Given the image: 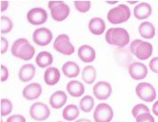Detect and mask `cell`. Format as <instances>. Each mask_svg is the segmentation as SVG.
Segmentation results:
<instances>
[{
  "label": "cell",
  "instance_id": "cell-1",
  "mask_svg": "<svg viewBox=\"0 0 158 122\" xmlns=\"http://www.w3.org/2000/svg\"><path fill=\"white\" fill-rule=\"evenodd\" d=\"M11 52L15 57L23 61H29L35 54V48L27 38H19L14 42Z\"/></svg>",
  "mask_w": 158,
  "mask_h": 122
},
{
  "label": "cell",
  "instance_id": "cell-2",
  "mask_svg": "<svg viewBox=\"0 0 158 122\" xmlns=\"http://www.w3.org/2000/svg\"><path fill=\"white\" fill-rule=\"evenodd\" d=\"M107 43L122 48L126 46L130 42V35L128 31L123 28H110L106 33Z\"/></svg>",
  "mask_w": 158,
  "mask_h": 122
},
{
  "label": "cell",
  "instance_id": "cell-3",
  "mask_svg": "<svg viewBox=\"0 0 158 122\" xmlns=\"http://www.w3.org/2000/svg\"><path fill=\"white\" fill-rule=\"evenodd\" d=\"M130 50L131 53L134 54L139 60L145 61L152 55L153 46L149 42L142 41L140 39H135L131 43Z\"/></svg>",
  "mask_w": 158,
  "mask_h": 122
},
{
  "label": "cell",
  "instance_id": "cell-4",
  "mask_svg": "<svg viewBox=\"0 0 158 122\" xmlns=\"http://www.w3.org/2000/svg\"><path fill=\"white\" fill-rule=\"evenodd\" d=\"M107 17L111 24H121L127 22L131 18V10L126 5H119L118 7L109 10Z\"/></svg>",
  "mask_w": 158,
  "mask_h": 122
},
{
  "label": "cell",
  "instance_id": "cell-5",
  "mask_svg": "<svg viewBox=\"0 0 158 122\" xmlns=\"http://www.w3.org/2000/svg\"><path fill=\"white\" fill-rule=\"evenodd\" d=\"M52 18L56 22H62L69 15L70 9L62 1H50L48 3Z\"/></svg>",
  "mask_w": 158,
  "mask_h": 122
},
{
  "label": "cell",
  "instance_id": "cell-6",
  "mask_svg": "<svg viewBox=\"0 0 158 122\" xmlns=\"http://www.w3.org/2000/svg\"><path fill=\"white\" fill-rule=\"evenodd\" d=\"M53 48L61 54L71 55L75 52V47L70 42L69 37L66 34H60L53 42Z\"/></svg>",
  "mask_w": 158,
  "mask_h": 122
},
{
  "label": "cell",
  "instance_id": "cell-7",
  "mask_svg": "<svg viewBox=\"0 0 158 122\" xmlns=\"http://www.w3.org/2000/svg\"><path fill=\"white\" fill-rule=\"evenodd\" d=\"M49 107L41 102L33 103L29 108V115L31 119L37 121H44L47 120L50 116Z\"/></svg>",
  "mask_w": 158,
  "mask_h": 122
},
{
  "label": "cell",
  "instance_id": "cell-8",
  "mask_svg": "<svg viewBox=\"0 0 158 122\" xmlns=\"http://www.w3.org/2000/svg\"><path fill=\"white\" fill-rule=\"evenodd\" d=\"M135 90L138 97L147 102H153L156 97V92L155 90V87L148 82H142L138 84Z\"/></svg>",
  "mask_w": 158,
  "mask_h": 122
},
{
  "label": "cell",
  "instance_id": "cell-9",
  "mask_svg": "<svg viewBox=\"0 0 158 122\" xmlns=\"http://www.w3.org/2000/svg\"><path fill=\"white\" fill-rule=\"evenodd\" d=\"M113 110L108 103L98 104L94 111V119L95 122H110L113 119Z\"/></svg>",
  "mask_w": 158,
  "mask_h": 122
},
{
  "label": "cell",
  "instance_id": "cell-10",
  "mask_svg": "<svg viewBox=\"0 0 158 122\" xmlns=\"http://www.w3.org/2000/svg\"><path fill=\"white\" fill-rule=\"evenodd\" d=\"M48 19L47 12L41 7H35L29 10L27 14V20L28 22L35 26L42 25Z\"/></svg>",
  "mask_w": 158,
  "mask_h": 122
},
{
  "label": "cell",
  "instance_id": "cell-11",
  "mask_svg": "<svg viewBox=\"0 0 158 122\" xmlns=\"http://www.w3.org/2000/svg\"><path fill=\"white\" fill-rule=\"evenodd\" d=\"M33 41L40 46H45L52 42V33L47 28H38L33 32Z\"/></svg>",
  "mask_w": 158,
  "mask_h": 122
},
{
  "label": "cell",
  "instance_id": "cell-12",
  "mask_svg": "<svg viewBox=\"0 0 158 122\" xmlns=\"http://www.w3.org/2000/svg\"><path fill=\"white\" fill-rule=\"evenodd\" d=\"M93 92L98 100H107L112 94V86L106 81H99L94 85Z\"/></svg>",
  "mask_w": 158,
  "mask_h": 122
},
{
  "label": "cell",
  "instance_id": "cell-13",
  "mask_svg": "<svg viewBox=\"0 0 158 122\" xmlns=\"http://www.w3.org/2000/svg\"><path fill=\"white\" fill-rule=\"evenodd\" d=\"M129 74L131 78L135 80H140L145 79L148 75V69L146 65L141 63H133L129 66Z\"/></svg>",
  "mask_w": 158,
  "mask_h": 122
},
{
  "label": "cell",
  "instance_id": "cell-14",
  "mask_svg": "<svg viewBox=\"0 0 158 122\" xmlns=\"http://www.w3.org/2000/svg\"><path fill=\"white\" fill-rule=\"evenodd\" d=\"M42 94V86L38 83H31L24 87L22 90V95L27 100L37 99Z\"/></svg>",
  "mask_w": 158,
  "mask_h": 122
},
{
  "label": "cell",
  "instance_id": "cell-15",
  "mask_svg": "<svg viewBox=\"0 0 158 122\" xmlns=\"http://www.w3.org/2000/svg\"><path fill=\"white\" fill-rule=\"evenodd\" d=\"M78 57L83 63H93L96 57V52L91 46L83 45L79 47Z\"/></svg>",
  "mask_w": 158,
  "mask_h": 122
},
{
  "label": "cell",
  "instance_id": "cell-16",
  "mask_svg": "<svg viewBox=\"0 0 158 122\" xmlns=\"http://www.w3.org/2000/svg\"><path fill=\"white\" fill-rule=\"evenodd\" d=\"M60 73L59 69L55 67H49L45 70L44 73V80L46 85L48 86H54L60 81Z\"/></svg>",
  "mask_w": 158,
  "mask_h": 122
},
{
  "label": "cell",
  "instance_id": "cell-17",
  "mask_svg": "<svg viewBox=\"0 0 158 122\" xmlns=\"http://www.w3.org/2000/svg\"><path fill=\"white\" fill-rule=\"evenodd\" d=\"M88 28L91 31V33H93L94 35L100 36L102 33H104L105 29H106V24L103 21V19H101L100 17H94L90 20Z\"/></svg>",
  "mask_w": 158,
  "mask_h": 122
},
{
  "label": "cell",
  "instance_id": "cell-18",
  "mask_svg": "<svg viewBox=\"0 0 158 122\" xmlns=\"http://www.w3.org/2000/svg\"><path fill=\"white\" fill-rule=\"evenodd\" d=\"M133 14H134V16L136 17L138 20L148 19L152 14V7H151L149 4L142 2V3L137 5L136 7H134Z\"/></svg>",
  "mask_w": 158,
  "mask_h": 122
},
{
  "label": "cell",
  "instance_id": "cell-19",
  "mask_svg": "<svg viewBox=\"0 0 158 122\" xmlns=\"http://www.w3.org/2000/svg\"><path fill=\"white\" fill-rule=\"evenodd\" d=\"M67 91L73 97H81L85 93V86L78 80H71L67 84Z\"/></svg>",
  "mask_w": 158,
  "mask_h": 122
},
{
  "label": "cell",
  "instance_id": "cell-20",
  "mask_svg": "<svg viewBox=\"0 0 158 122\" xmlns=\"http://www.w3.org/2000/svg\"><path fill=\"white\" fill-rule=\"evenodd\" d=\"M68 101V96L63 91H56L51 95L50 105L53 109H60L63 107Z\"/></svg>",
  "mask_w": 158,
  "mask_h": 122
},
{
  "label": "cell",
  "instance_id": "cell-21",
  "mask_svg": "<svg viewBox=\"0 0 158 122\" xmlns=\"http://www.w3.org/2000/svg\"><path fill=\"white\" fill-rule=\"evenodd\" d=\"M35 73H36V68L33 64L28 63V64L22 65L19 72V79L24 83L29 82L31 79H33Z\"/></svg>",
  "mask_w": 158,
  "mask_h": 122
},
{
  "label": "cell",
  "instance_id": "cell-22",
  "mask_svg": "<svg viewBox=\"0 0 158 122\" xmlns=\"http://www.w3.org/2000/svg\"><path fill=\"white\" fill-rule=\"evenodd\" d=\"M62 72L67 78H76L80 73V68L75 62L69 61L62 66Z\"/></svg>",
  "mask_w": 158,
  "mask_h": 122
},
{
  "label": "cell",
  "instance_id": "cell-23",
  "mask_svg": "<svg viewBox=\"0 0 158 122\" xmlns=\"http://www.w3.org/2000/svg\"><path fill=\"white\" fill-rule=\"evenodd\" d=\"M53 63V57L52 54L49 52L42 51L38 53L36 57V63L40 68H46L49 67Z\"/></svg>",
  "mask_w": 158,
  "mask_h": 122
},
{
  "label": "cell",
  "instance_id": "cell-24",
  "mask_svg": "<svg viewBox=\"0 0 158 122\" xmlns=\"http://www.w3.org/2000/svg\"><path fill=\"white\" fill-rule=\"evenodd\" d=\"M155 26L149 22H142L139 26V35L146 38V39H151L155 36Z\"/></svg>",
  "mask_w": 158,
  "mask_h": 122
},
{
  "label": "cell",
  "instance_id": "cell-25",
  "mask_svg": "<svg viewBox=\"0 0 158 122\" xmlns=\"http://www.w3.org/2000/svg\"><path fill=\"white\" fill-rule=\"evenodd\" d=\"M97 73H96V70L93 65H88L85 66L83 71H82V79L83 81L86 84H93L94 83L95 79H96V76Z\"/></svg>",
  "mask_w": 158,
  "mask_h": 122
},
{
  "label": "cell",
  "instance_id": "cell-26",
  "mask_svg": "<svg viewBox=\"0 0 158 122\" xmlns=\"http://www.w3.org/2000/svg\"><path fill=\"white\" fill-rule=\"evenodd\" d=\"M79 109L77 105L75 104H69L67 105V107L64 108L63 111H62V117L66 120L69 121H73L74 120H76L79 116Z\"/></svg>",
  "mask_w": 158,
  "mask_h": 122
},
{
  "label": "cell",
  "instance_id": "cell-27",
  "mask_svg": "<svg viewBox=\"0 0 158 122\" xmlns=\"http://www.w3.org/2000/svg\"><path fill=\"white\" fill-rule=\"evenodd\" d=\"M94 106V99L91 95H85L84 96L80 102H79V107L82 111L84 112H90L93 111Z\"/></svg>",
  "mask_w": 158,
  "mask_h": 122
},
{
  "label": "cell",
  "instance_id": "cell-28",
  "mask_svg": "<svg viewBox=\"0 0 158 122\" xmlns=\"http://www.w3.org/2000/svg\"><path fill=\"white\" fill-rule=\"evenodd\" d=\"M1 21V33L2 34H6L9 33L14 27V23L10 18L6 16H2L0 18Z\"/></svg>",
  "mask_w": 158,
  "mask_h": 122
},
{
  "label": "cell",
  "instance_id": "cell-29",
  "mask_svg": "<svg viewBox=\"0 0 158 122\" xmlns=\"http://www.w3.org/2000/svg\"><path fill=\"white\" fill-rule=\"evenodd\" d=\"M13 111V103L6 98H3L1 100V116L6 117L9 115Z\"/></svg>",
  "mask_w": 158,
  "mask_h": 122
},
{
  "label": "cell",
  "instance_id": "cell-30",
  "mask_svg": "<svg viewBox=\"0 0 158 122\" xmlns=\"http://www.w3.org/2000/svg\"><path fill=\"white\" fill-rule=\"evenodd\" d=\"M74 5L79 13H86L91 8L90 1H75Z\"/></svg>",
  "mask_w": 158,
  "mask_h": 122
},
{
  "label": "cell",
  "instance_id": "cell-31",
  "mask_svg": "<svg viewBox=\"0 0 158 122\" xmlns=\"http://www.w3.org/2000/svg\"><path fill=\"white\" fill-rule=\"evenodd\" d=\"M132 115L134 118H137L139 115L142 114V113H146V112H149V109L148 106H146L145 104H142V103H139L135 105L134 107L132 108Z\"/></svg>",
  "mask_w": 158,
  "mask_h": 122
},
{
  "label": "cell",
  "instance_id": "cell-32",
  "mask_svg": "<svg viewBox=\"0 0 158 122\" xmlns=\"http://www.w3.org/2000/svg\"><path fill=\"white\" fill-rule=\"evenodd\" d=\"M136 122H155V119L149 112L139 115L136 118Z\"/></svg>",
  "mask_w": 158,
  "mask_h": 122
},
{
  "label": "cell",
  "instance_id": "cell-33",
  "mask_svg": "<svg viewBox=\"0 0 158 122\" xmlns=\"http://www.w3.org/2000/svg\"><path fill=\"white\" fill-rule=\"evenodd\" d=\"M6 122H26V119L22 115H13L8 118Z\"/></svg>",
  "mask_w": 158,
  "mask_h": 122
},
{
  "label": "cell",
  "instance_id": "cell-34",
  "mask_svg": "<svg viewBox=\"0 0 158 122\" xmlns=\"http://www.w3.org/2000/svg\"><path fill=\"white\" fill-rule=\"evenodd\" d=\"M149 68L152 72L158 74V57H154L149 62Z\"/></svg>",
  "mask_w": 158,
  "mask_h": 122
},
{
  "label": "cell",
  "instance_id": "cell-35",
  "mask_svg": "<svg viewBox=\"0 0 158 122\" xmlns=\"http://www.w3.org/2000/svg\"><path fill=\"white\" fill-rule=\"evenodd\" d=\"M1 81L2 82H5L6 81L9 77V72H8V69L5 66V65H1Z\"/></svg>",
  "mask_w": 158,
  "mask_h": 122
},
{
  "label": "cell",
  "instance_id": "cell-36",
  "mask_svg": "<svg viewBox=\"0 0 158 122\" xmlns=\"http://www.w3.org/2000/svg\"><path fill=\"white\" fill-rule=\"evenodd\" d=\"M0 40H1V54H4L6 53L8 49V41L7 39L4 37H2L0 38Z\"/></svg>",
  "mask_w": 158,
  "mask_h": 122
},
{
  "label": "cell",
  "instance_id": "cell-37",
  "mask_svg": "<svg viewBox=\"0 0 158 122\" xmlns=\"http://www.w3.org/2000/svg\"><path fill=\"white\" fill-rule=\"evenodd\" d=\"M8 1H1V12H5L8 7Z\"/></svg>",
  "mask_w": 158,
  "mask_h": 122
},
{
  "label": "cell",
  "instance_id": "cell-38",
  "mask_svg": "<svg viewBox=\"0 0 158 122\" xmlns=\"http://www.w3.org/2000/svg\"><path fill=\"white\" fill-rule=\"evenodd\" d=\"M152 111H153V113L155 115L158 116V101H156L154 105H153V108H152Z\"/></svg>",
  "mask_w": 158,
  "mask_h": 122
},
{
  "label": "cell",
  "instance_id": "cell-39",
  "mask_svg": "<svg viewBox=\"0 0 158 122\" xmlns=\"http://www.w3.org/2000/svg\"><path fill=\"white\" fill-rule=\"evenodd\" d=\"M76 122H92L90 120H88V119H80L78 120H77Z\"/></svg>",
  "mask_w": 158,
  "mask_h": 122
},
{
  "label": "cell",
  "instance_id": "cell-40",
  "mask_svg": "<svg viewBox=\"0 0 158 122\" xmlns=\"http://www.w3.org/2000/svg\"><path fill=\"white\" fill-rule=\"evenodd\" d=\"M58 122H62V121H58Z\"/></svg>",
  "mask_w": 158,
  "mask_h": 122
}]
</instances>
